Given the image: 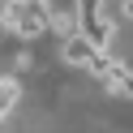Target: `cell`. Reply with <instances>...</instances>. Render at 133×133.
Masks as SVG:
<instances>
[{
	"label": "cell",
	"instance_id": "obj_1",
	"mask_svg": "<svg viewBox=\"0 0 133 133\" xmlns=\"http://www.w3.org/2000/svg\"><path fill=\"white\" fill-rule=\"evenodd\" d=\"M73 17H77V35L86 39V43L95 47V52H112L116 26L107 22V13H103V0H77Z\"/></svg>",
	"mask_w": 133,
	"mask_h": 133
},
{
	"label": "cell",
	"instance_id": "obj_2",
	"mask_svg": "<svg viewBox=\"0 0 133 133\" xmlns=\"http://www.w3.org/2000/svg\"><path fill=\"white\" fill-rule=\"evenodd\" d=\"M99 82H103L112 95H129V99H133V69H129V64L112 60V64H107V73H103Z\"/></svg>",
	"mask_w": 133,
	"mask_h": 133
},
{
	"label": "cell",
	"instance_id": "obj_3",
	"mask_svg": "<svg viewBox=\"0 0 133 133\" xmlns=\"http://www.w3.org/2000/svg\"><path fill=\"white\" fill-rule=\"evenodd\" d=\"M60 60H64V64H82V69H86V64L95 60V47H90L82 35H73V39H64V43H60Z\"/></svg>",
	"mask_w": 133,
	"mask_h": 133
},
{
	"label": "cell",
	"instance_id": "obj_4",
	"mask_svg": "<svg viewBox=\"0 0 133 133\" xmlns=\"http://www.w3.org/2000/svg\"><path fill=\"white\" fill-rule=\"evenodd\" d=\"M17 99H22V82L17 77H0V120L17 107Z\"/></svg>",
	"mask_w": 133,
	"mask_h": 133
},
{
	"label": "cell",
	"instance_id": "obj_5",
	"mask_svg": "<svg viewBox=\"0 0 133 133\" xmlns=\"http://www.w3.org/2000/svg\"><path fill=\"white\" fill-rule=\"evenodd\" d=\"M47 30H56L60 39H73V35H77V17H69V13H52Z\"/></svg>",
	"mask_w": 133,
	"mask_h": 133
},
{
	"label": "cell",
	"instance_id": "obj_6",
	"mask_svg": "<svg viewBox=\"0 0 133 133\" xmlns=\"http://www.w3.org/2000/svg\"><path fill=\"white\" fill-rule=\"evenodd\" d=\"M17 4H22V9H30V13H39V17H43V22H52V0H17Z\"/></svg>",
	"mask_w": 133,
	"mask_h": 133
},
{
	"label": "cell",
	"instance_id": "obj_7",
	"mask_svg": "<svg viewBox=\"0 0 133 133\" xmlns=\"http://www.w3.org/2000/svg\"><path fill=\"white\" fill-rule=\"evenodd\" d=\"M124 13H129V17H133V0H124Z\"/></svg>",
	"mask_w": 133,
	"mask_h": 133
}]
</instances>
